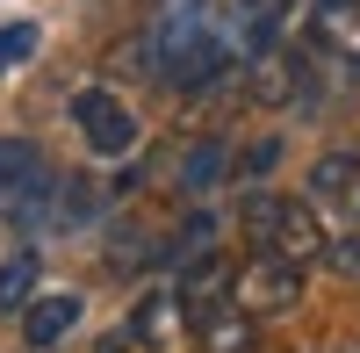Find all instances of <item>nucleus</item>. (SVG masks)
<instances>
[{
  "label": "nucleus",
  "mask_w": 360,
  "mask_h": 353,
  "mask_svg": "<svg viewBox=\"0 0 360 353\" xmlns=\"http://www.w3.org/2000/svg\"><path fill=\"white\" fill-rule=\"evenodd\" d=\"M137 58H144V72L159 86L202 94V86H217L231 72V58H245V51H238L231 15L217 22L209 0H159L152 22H144V37H137Z\"/></svg>",
  "instance_id": "nucleus-1"
},
{
  "label": "nucleus",
  "mask_w": 360,
  "mask_h": 353,
  "mask_svg": "<svg viewBox=\"0 0 360 353\" xmlns=\"http://www.w3.org/2000/svg\"><path fill=\"white\" fill-rule=\"evenodd\" d=\"M29 303H37V252H8L0 259V317H22Z\"/></svg>",
  "instance_id": "nucleus-13"
},
{
  "label": "nucleus",
  "mask_w": 360,
  "mask_h": 353,
  "mask_svg": "<svg viewBox=\"0 0 360 353\" xmlns=\"http://www.w3.org/2000/svg\"><path fill=\"white\" fill-rule=\"evenodd\" d=\"M324 267H332L346 288H360V231H332V245H324Z\"/></svg>",
  "instance_id": "nucleus-15"
},
{
  "label": "nucleus",
  "mask_w": 360,
  "mask_h": 353,
  "mask_svg": "<svg viewBox=\"0 0 360 353\" xmlns=\"http://www.w3.org/2000/svg\"><path fill=\"white\" fill-rule=\"evenodd\" d=\"M217 181H231V144H224V137L188 144V152H180V188H188V195H209Z\"/></svg>",
  "instance_id": "nucleus-12"
},
{
  "label": "nucleus",
  "mask_w": 360,
  "mask_h": 353,
  "mask_svg": "<svg viewBox=\"0 0 360 353\" xmlns=\"http://www.w3.org/2000/svg\"><path fill=\"white\" fill-rule=\"evenodd\" d=\"M166 252H173V267H188V259H202V252H217V217L209 210H195L188 224L166 238Z\"/></svg>",
  "instance_id": "nucleus-14"
},
{
  "label": "nucleus",
  "mask_w": 360,
  "mask_h": 353,
  "mask_svg": "<svg viewBox=\"0 0 360 353\" xmlns=\"http://www.w3.org/2000/svg\"><path fill=\"white\" fill-rule=\"evenodd\" d=\"M29 51H37V22H8V29H0V72L22 65Z\"/></svg>",
  "instance_id": "nucleus-16"
},
{
  "label": "nucleus",
  "mask_w": 360,
  "mask_h": 353,
  "mask_svg": "<svg viewBox=\"0 0 360 353\" xmlns=\"http://www.w3.org/2000/svg\"><path fill=\"white\" fill-rule=\"evenodd\" d=\"M231 281H238V267L224 252H202V259H188V267H173V296H180V310H188V325L209 317L217 303H231Z\"/></svg>",
  "instance_id": "nucleus-6"
},
{
  "label": "nucleus",
  "mask_w": 360,
  "mask_h": 353,
  "mask_svg": "<svg viewBox=\"0 0 360 353\" xmlns=\"http://www.w3.org/2000/svg\"><path fill=\"white\" fill-rule=\"evenodd\" d=\"M310 202L339 231H360V152H324L310 166Z\"/></svg>",
  "instance_id": "nucleus-5"
},
{
  "label": "nucleus",
  "mask_w": 360,
  "mask_h": 353,
  "mask_svg": "<svg viewBox=\"0 0 360 353\" xmlns=\"http://www.w3.org/2000/svg\"><path fill=\"white\" fill-rule=\"evenodd\" d=\"M72 332H79V296H72V288H65V296H37V303L22 310V339L37 346V353L65 346Z\"/></svg>",
  "instance_id": "nucleus-10"
},
{
  "label": "nucleus",
  "mask_w": 360,
  "mask_h": 353,
  "mask_svg": "<svg viewBox=\"0 0 360 353\" xmlns=\"http://www.w3.org/2000/svg\"><path fill=\"white\" fill-rule=\"evenodd\" d=\"M159 267H173V252L144 238V224H115V231H108V274L144 281V274H159Z\"/></svg>",
  "instance_id": "nucleus-11"
},
{
  "label": "nucleus",
  "mask_w": 360,
  "mask_h": 353,
  "mask_svg": "<svg viewBox=\"0 0 360 353\" xmlns=\"http://www.w3.org/2000/svg\"><path fill=\"white\" fill-rule=\"evenodd\" d=\"M231 29H238V51H266V44H281V29H288V15H295V0H231Z\"/></svg>",
  "instance_id": "nucleus-9"
},
{
  "label": "nucleus",
  "mask_w": 360,
  "mask_h": 353,
  "mask_svg": "<svg viewBox=\"0 0 360 353\" xmlns=\"http://www.w3.org/2000/svg\"><path fill=\"white\" fill-rule=\"evenodd\" d=\"M332 217L317 210L310 195H274L259 188L238 202V231H245L252 252H281V259H303V267H324V245H332Z\"/></svg>",
  "instance_id": "nucleus-2"
},
{
  "label": "nucleus",
  "mask_w": 360,
  "mask_h": 353,
  "mask_svg": "<svg viewBox=\"0 0 360 353\" xmlns=\"http://www.w3.org/2000/svg\"><path fill=\"white\" fill-rule=\"evenodd\" d=\"M180 332H195V325H188V310H180V296H173V281L144 288V296L130 303V339H137L144 353H166Z\"/></svg>",
  "instance_id": "nucleus-7"
},
{
  "label": "nucleus",
  "mask_w": 360,
  "mask_h": 353,
  "mask_svg": "<svg viewBox=\"0 0 360 353\" xmlns=\"http://www.w3.org/2000/svg\"><path fill=\"white\" fill-rule=\"evenodd\" d=\"M94 353H137V339H130V325H115V332H101V339H94Z\"/></svg>",
  "instance_id": "nucleus-18"
},
{
  "label": "nucleus",
  "mask_w": 360,
  "mask_h": 353,
  "mask_svg": "<svg viewBox=\"0 0 360 353\" xmlns=\"http://www.w3.org/2000/svg\"><path fill=\"white\" fill-rule=\"evenodd\" d=\"M310 288V267L303 259H281V252H252L231 281V303H245L252 317H288Z\"/></svg>",
  "instance_id": "nucleus-4"
},
{
  "label": "nucleus",
  "mask_w": 360,
  "mask_h": 353,
  "mask_svg": "<svg viewBox=\"0 0 360 353\" xmlns=\"http://www.w3.org/2000/svg\"><path fill=\"white\" fill-rule=\"evenodd\" d=\"M72 130L86 137V152H94V159H130L137 144H144L137 108L115 94V86H79V94H72Z\"/></svg>",
  "instance_id": "nucleus-3"
},
{
  "label": "nucleus",
  "mask_w": 360,
  "mask_h": 353,
  "mask_svg": "<svg viewBox=\"0 0 360 353\" xmlns=\"http://www.w3.org/2000/svg\"><path fill=\"white\" fill-rule=\"evenodd\" d=\"M274 159H281V144L266 137V144H252V152H245V166H231V181H266V173H274Z\"/></svg>",
  "instance_id": "nucleus-17"
},
{
  "label": "nucleus",
  "mask_w": 360,
  "mask_h": 353,
  "mask_svg": "<svg viewBox=\"0 0 360 353\" xmlns=\"http://www.w3.org/2000/svg\"><path fill=\"white\" fill-rule=\"evenodd\" d=\"M259 325L245 303H217L209 317H195V353H259Z\"/></svg>",
  "instance_id": "nucleus-8"
}]
</instances>
